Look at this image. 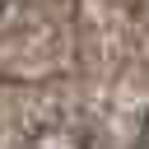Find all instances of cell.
<instances>
[{
    "mask_svg": "<svg viewBox=\"0 0 149 149\" xmlns=\"http://www.w3.org/2000/svg\"><path fill=\"white\" fill-rule=\"evenodd\" d=\"M9 5H14V0H0V14H5V9H9Z\"/></svg>",
    "mask_w": 149,
    "mask_h": 149,
    "instance_id": "cell-1",
    "label": "cell"
}]
</instances>
